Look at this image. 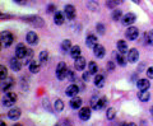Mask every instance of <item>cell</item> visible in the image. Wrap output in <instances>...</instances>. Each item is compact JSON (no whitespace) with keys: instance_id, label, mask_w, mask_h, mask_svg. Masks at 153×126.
<instances>
[{"instance_id":"35","label":"cell","mask_w":153,"mask_h":126,"mask_svg":"<svg viewBox=\"0 0 153 126\" xmlns=\"http://www.w3.org/2000/svg\"><path fill=\"white\" fill-rule=\"evenodd\" d=\"M7 78H8V69L4 65H1V66H0V79L4 80Z\"/></svg>"},{"instance_id":"34","label":"cell","mask_w":153,"mask_h":126,"mask_svg":"<svg viewBox=\"0 0 153 126\" xmlns=\"http://www.w3.org/2000/svg\"><path fill=\"white\" fill-rule=\"evenodd\" d=\"M32 57H33V51L31 50V48H27V54H26V57H25L26 65H30V64H31Z\"/></svg>"},{"instance_id":"37","label":"cell","mask_w":153,"mask_h":126,"mask_svg":"<svg viewBox=\"0 0 153 126\" xmlns=\"http://www.w3.org/2000/svg\"><path fill=\"white\" fill-rule=\"evenodd\" d=\"M87 7L91 9V10H97V9H98V4L97 3H96V1H93V0H91V1H88L87 3Z\"/></svg>"},{"instance_id":"21","label":"cell","mask_w":153,"mask_h":126,"mask_svg":"<svg viewBox=\"0 0 153 126\" xmlns=\"http://www.w3.org/2000/svg\"><path fill=\"white\" fill-rule=\"evenodd\" d=\"M97 37H96L94 35H88L87 37H85V45H87L88 47H94L96 45H97Z\"/></svg>"},{"instance_id":"23","label":"cell","mask_w":153,"mask_h":126,"mask_svg":"<svg viewBox=\"0 0 153 126\" xmlns=\"http://www.w3.org/2000/svg\"><path fill=\"white\" fill-rule=\"evenodd\" d=\"M94 85L97 87V88H102V87L105 85V76L102 74H97L94 76Z\"/></svg>"},{"instance_id":"53","label":"cell","mask_w":153,"mask_h":126,"mask_svg":"<svg viewBox=\"0 0 153 126\" xmlns=\"http://www.w3.org/2000/svg\"><path fill=\"white\" fill-rule=\"evenodd\" d=\"M13 126H21V125H18V124H17V125H13Z\"/></svg>"},{"instance_id":"19","label":"cell","mask_w":153,"mask_h":126,"mask_svg":"<svg viewBox=\"0 0 153 126\" xmlns=\"http://www.w3.org/2000/svg\"><path fill=\"white\" fill-rule=\"evenodd\" d=\"M9 65H10L13 71H19L21 70V67H22V64H21V61H19L18 57H13V59H10Z\"/></svg>"},{"instance_id":"46","label":"cell","mask_w":153,"mask_h":126,"mask_svg":"<svg viewBox=\"0 0 153 126\" xmlns=\"http://www.w3.org/2000/svg\"><path fill=\"white\" fill-rule=\"evenodd\" d=\"M114 69H115V65H114V62H112V61H110V62H108V70H110V71H112Z\"/></svg>"},{"instance_id":"3","label":"cell","mask_w":153,"mask_h":126,"mask_svg":"<svg viewBox=\"0 0 153 126\" xmlns=\"http://www.w3.org/2000/svg\"><path fill=\"white\" fill-rule=\"evenodd\" d=\"M22 19L25 22L32 24V26H36V27H42L44 26V21H42V18H40V17L32 16V17H23Z\"/></svg>"},{"instance_id":"2","label":"cell","mask_w":153,"mask_h":126,"mask_svg":"<svg viewBox=\"0 0 153 126\" xmlns=\"http://www.w3.org/2000/svg\"><path fill=\"white\" fill-rule=\"evenodd\" d=\"M16 101H17V94L13 93V92H7L3 98V105L5 107H12V106L16 105Z\"/></svg>"},{"instance_id":"33","label":"cell","mask_w":153,"mask_h":126,"mask_svg":"<svg viewBox=\"0 0 153 126\" xmlns=\"http://www.w3.org/2000/svg\"><path fill=\"white\" fill-rule=\"evenodd\" d=\"M115 116H116V110H115L114 107L107 108V111H106V117H107L108 120H114Z\"/></svg>"},{"instance_id":"16","label":"cell","mask_w":153,"mask_h":126,"mask_svg":"<svg viewBox=\"0 0 153 126\" xmlns=\"http://www.w3.org/2000/svg\"><path fill=\"white\" fill-rule=\"evenodd\" d=\"M14 85V79L13 78H7L3 80L1 83V90L3 92H9V89Z\"/></svg>"},{"instance_id":"26","label":"cell","mask_w":153,"mask_h":126,"mask_svg":"<svg viewBox=\"0 0 153 126\" xmlns=\"http://www.w3.org/2000/svg\"><path fill=\"white\" fill-rule=\"evenodd\" d=\"M28 67H30V71L33 73V74H37L38 71H40V67H41V64H37L36 61H31V64L28 65Z\"/></svg>"},{"instance_id":"42","label":"cell","mask_w":153,"mask_h":126,"mask_svg":"<svg viewBox=\"0 0 153 126\" xmlns=\"http://www.w3.org/2000/svg\"><path fill=\"white\" fill-rule=\"evenodd\" d=\"M146 73H147V76H148V79H153V66L148 67V69L146 70Z\"/></svg>"},{"instance_id":"17","label":"cell","mask_w":153,"mask_h":126,"mask_svg":"<svg viewBox=\"0 0 153 126\" xmlns=\"http://www.w3.org/2000/svg\"><path fill=\"white\" fill-rule=\"evenodd\" d=\"M21 113H22V111L19 110V108H10L9 110V112H8V117L10 119V120H13V121H16V120H18L19 117H21Z\"/></svg>"},{"instance_id":"20","label":"cell","mask_w":153,"mask_h":126,"mask_svg":"<svg viewBox=\"0 0 153 126\" xmlns=\"http://www.w3.org/2000/svg\"><path fill=\"white\" fill-rule=\"evenodd\" d=\"M117 51L120 52V54H123V55L128 54V52H129V48H128L126 41H123V40L117 41Z\"/></svg>"},{"instance_id":"31","label":"cell","mask_w":153,"mask_h":126,"mask_svg":"<svg viewBox=\"0 0 153 126\" xmlns=\"http://www.w3.org/2000/svg\"><path fill=\"white\" fill-rule=\"evenodd\" d=\"M88 71L91 73V74H94V75H97V71H98V66H97V64L96 62H93V61H91L89 64H88Z\"/></svg>"},{"instance_id":"25","label":"cell","mask_w":153,"mask_h":126,"mask_svg":"<svg viewBox=\"0 0 153 126\" xmlns=\"http://www.w3.org/2000/svg\"><path fill=\"white\" fill-rule=\"evenodd\" d=\"M138 98H139L142 102H148L151 98V93L148 90H140V93L138 94Z\"/></svg>"},{"instance_id":"9","label":"cell","mask_w":153,"mask_h":126,"mask_svg":"<svg viewBox=\"0 0 153 126\" xmlns=\"http://www.w3.org/2000/svg\"><path fill=\"white\" fill-rule=\"evenodd\" d=\"M79 93V87L76 85V84H70L68 88L65 89V94L68 96V97H76V94Z\"/></svg>"},{"instance_id":"36","label":"cell","mask_w":153,"mask_h":126,"mask_svg":"<svg viewBox=\"0 0 153 126\" xmlns=\"http://www.w3.org/2000/svg\"><path fill=\"white\" fill-rule=\"evenodd\" d=\"M106 103H107V98L106 97H101V98L98 99V105H97V110H102L105 106H106ZM96 110V111H97Z\"/></svg>"},{"instance_id":"29","label":"cell","mask_w":153,"mask_h":126,"mask_svg":"<svg viewBox=\"0 0 153 126\" xmlns=\"http://www.w3.org/2000/svg\"><path fill=\"white\" fill-rule=\"evenodd\" d=\"M123 12L120 10V9H114V10H112V19H114V21H121V19H123Z\"/></svg>"},{"instance_id":"44","label":"cell","mask_w":153,"mask_h":126,"mask_svg":"<svg viewBox=\"0 0 153 126\" xmlns=\"http://www.w3.org/2000/svg\"><path fill=\"white\" fill-rule=\"evenodd\" d=\"M91 75H92V74H91L89 71H88V73H87V71H84V73H83V75H82V79H83L84 82H88L89 78H91Z\"/></svg>"},{"instance_id":"7","label":"cell","mask_w":153,"mask_h":126,"mask_svg":"<svg viewBox=\"0 0 153 126\" xmlns=\"http://www.w3.org/2000/svg\"><path fill=\"white\" fill-rule=\"evenodd\" d=\"M91 111H92V108L87 107V106H85V107H82V108L79 110V119L83 120V121L89 120V119H91V115H92V112H91Z\"/></svg>"},{"instance_id":"15","label":"cell","mask_w":153,"mask_h":126,"mask_svg":"<svg viewBox=\"0 0 153 126\" xmlns=\"http://www.w3.org/2000/svg\"><path fill=\"white\" fill-rule=\"evenodd\" d=\"M137 87L139 90H148L151 87V82L148 79H139L137 82Z\"/></svg>"},{"instance_id":"24","label":"cell","mask_w":153,"mask_h":126,"mask_svg":"<svg viewBox=\"0 0 153 126\" xmlns=\"http://www.w3.org/2000/svg\"><path fill=\"white\" fill-rule=\"evenodd\" d=\"M80 52H82V50H80V46L75 45V46L71 47V50L69 51V54H70V56L73 57V59H76V57L80 56Z\"/></svg>"},{"instance_id":"49","label":"cell","mask_w":153,"mask_h":126,"mask_svg":"<svg viewBox=\"0 0 153 126\" xmlns=\"http://www.w3.org/2000/svg\"><path fill=\"white\" fill-rule=\"evenodd\" d=\"M0 126H7V124L4 122V121H1V122H0Z\"/></svg>"},{"instance_id":"41","label":"cell","mask_w":153,"mask_h":126,"mask_svg":"<svg viewBox=\"0 0 153 126\" xmlns=\"http://www.w3.org/2000/svg\"><path fill=\"white\" fill-rule=\"evenodd\" d=\"M96 28H97V31H98L100 35H103V33H105V26H103V24L98 23L97 26H96Z\"/></svg>"},{"instance_id":"10","label":"cell","mask_w":153,"mask_h":126,"mask_svg":"<svg viewBox=\"0 0 153 126\" xmlns=\"http://www.w3.org/2000/svg\"><path fill=\"white\" fill-rule=\"evenodd\" d=\"M128 60H129V62H131V64L137 62L138 60H139V51H138L137 48H131V50H129Z\"/></svg>"},{"instance_id":"13","label":"cell","mask_w":153,"mask_h":126,"mask_svg":"<svg viewBox=\"0 0 153 126\" xmlns=\"http://www.w3.org/2000/svg\"><path fill=\"white\" fill-rule=\"evenodd\" d=\"M64 13H65V16H66V18H68V19H74L75 16H76L75 8L73 5H70V4H69V5H65Z\"/></svg>"},{"instance_id":"5","label":"cell","mask_w":153,"mask_h":126,"mask_svg":"<svg viewBox=\"0 0 153 126\" xmlns=\"http://www.w3.org/2000/svg\"><path fill=\"white\" fill-rule=\"evenodd\" d=\"M125 36L128 40H130V41L137 40L138 36H139V30H138L137 27H129L128 31L125 32Z\"/></svg>"},{"instance_id":"1","label":"cell","mask_w":153,"mask_h":126,"mask_svg":"<svg viewBox=\"0 0 153 126\" xmlns=\"http://www.w3.org/2000/svg\"><path fill=\"white\" fill-rule=\"evenodd\" d=\"M68 71H69V69L65 62H63V61L59 62L57 67H56V78L59 80H64L66 76H68Z\"/></svg>"},{"instance_id":"50","label":"cell","mask_w":153,"mask_h":126,"mask_svg":"<svg viewBox=\"0 0 153 126\" xmlns=\"http://www.w3.org/2000/svg\"><path fill=\"white\" fill-rule=\"evenodd\" d=\"M133 1H134V3H137V4H138V3H139V1H140V0H133Z\"/></svg>"},{"instance_id":"47","label":"cell","mask_w":153,"mask_h":126,"mask_svg":"<svg viewBox=\"0 0 153 126\" xmlns=\"http://www.w3.org/2000/svg\"><path fill=\"white\" fill-rule=\"evenodd\" d=\"M114 3L116 4V5H120V4L124 3V0H114Z\"/></svg>"},{"instance_id":"43","label":"cell","mask_w":153,"mask_h":126,"mask_svg":"<svg viewBox=\"0 0 153 126\" xmlns=\"http://www.w3.org/2000/svg\"><path fill=\"white\" fill-rule=\"evenodd\" d=\"M106 5L110 8V9H116V4L114 3V0H107V3H106Z\"/></svg>"},{"instance_id":"45","label":"cell","mask_w":153,"mask_h":126,"mask_svg":"<svg viewBox=\"0 0 153 126\" xmlns=\"http://www.w3.org/2000/svg\"><path fill=\"white\" fill-rule=\"evenodd\" d=\"M54 10H55V5H52V4H51V5L47 7V12H49V13H52Z\"/></svg>"},{"instance_id":"27","label":"cell","mask_w":153,"mask_h":126,"mask_svg":"<svg viewBox=\"0 0 153 126\" xmlns=\"http://www.w3.org/2000/svg\"><path fill=\"white\" fill-rule=\"evenodd\" d=\"M54 108H55L56 112H61V111L64 110V102L60 98H57L54 102Z\"/></svg>"},{"instance_id":"32","label":"cell","mask_w":153,"mask_h":126,"mask_svg":"<svg viewBox=\"0 0 153 126\" xmlns=\"http://www.w3.org/2000/svg\"><path fill=\"white\" fill-rule=\"evenodd\" d=\"M116 62L120 66H125L126 65V60H125V57H124V55L123 54H120V52H119V54H116Z\"/></svg>"},{"instance_id":"14","label":"cell","mask_w":153,"mask_h":126,"mask_svg":"<svg viewBox=\"0 0 153 126\" xmlns=\"http://www.w3.org/2000/svg\"><path fill=\"white\" fill-rule=\"evenodd\" d=\"M82 103H83V101H82V98H79V97H73L71 101L69 102L70 107L73 110H80L82 108Z\"/></svg>"},{"instance_id":"11","label":"cell","mask_w":153,"mask_h":126,"mask_svg":"<svg viewBox=\"0 0 153 126\" xmlns=\"http://www.w3.org/2000/svg\"><path fill=\"white\" fill-rule=\"evenodd\" d=\"M93 54L97 59H102V57L105 56V54H106V50H105V47L102 45L97 43V45L93 47Z\"/></svg>"},{"instance_id":"48","label":"cell","mask_w":153,"mask_h":126,"mask_svg":"<svg viewBox=\"0 0 153 126\" xmlns=\"http://www.w3.org/2000/svg\"><path fill=\"white\" fill-rule=\"evenodd\" d=\"M126 126H137L134 122H126Z\"/></svg>"},{"instance_id":"39","label":"cell","mask_w":153,"mask_h":126,"mask_svg":"<svg viewBox=\"0 0 153 126\" xmlns=\"http://www.w3.org/2000/svg\"><path fill=\"white\" fill-rule=\"evenodd\" d=\"M98 99H100V98H97V97H93V98L91 99V108H92V110H97Z\"/></svg>"},{"instance_id":"4","label":"cell","mask_w":153,"mask_h":126,"mask_svg":"<svg viewBox=\"0 0 153 126\" xmlns=\"http://www.w3.org/2000/svg\"><path fill=\"white\" fill-rule=\"evenodd\" d=\"M14 41V37L10 32H8V31H4L1 33V43H3V46H5V47H9L13 43Z\"/></svg>"},{"instance_id":"18","label":"cell","mask_w":153,"mask_h":126,"mask_svg":"<svg viewBox=\"0 0 153 126\" xmlns=\"http://www.w3.org/2000/svg\"><path fill=\"white\" fill-rule=\"evenodd\" d=\"M26 38H27V43H30V45H37L38 43V36L36 32H28Z\"/></svg>"},{"instance_id":"40","label":"cell","mask_w":153,"mask_h":126,"mask_svg":"<svg viewBox=\"0 0 153 126\" xmlns=\"http://www.w3.org/2000/svg\"><path fill=\"white\" fill-rule=\"evenodd\" d=\"M66 78L69 79V82H76V75H75V73L71 71V70L68 71V76H66Z\"/></svg>"},{"instance_id":"54","label":"cell","mask_w":153,"mask_h":126,"mask_svg":"<svg viewBox=\"0 0 153 126\" xmlns=\"http://www.w3.org/2000/svg\"><path fill=\"white\" fill-rule=\"evenodd\" d=\"M55 126H60V125H55Z\"/></svg>"},{"instance_id":"30","label":"cell","mask_w":153,"mask_h":126,"mask_svg":"<svg viewBox=\"0 0 153 126\" xmlns=\"http://www.w3.org/2000/svg\"><path fill=\"white\" fill-rule=\"evenodd\" d=\"M71 42H70V40H64L63 42H61V50H63L64 52H66V51H70L71 50Z\"/></svg>"},{"instance_id":"52","label":"cell","mask_w":153,"mask_h":126,"mask_svg":"<svg viewBox=\"0 0 153 126\" xmlns=\"http://www.w3.org/2000/svg\"><path fill=\"white\" fill-rule=\"evenodd\" d=\"M16 1H18V3H19V1H22V0H16Z\"/></svg>"},{"instance_id":"28","label":"cell","mask_w":153,"mask_h":126,"mask_svg":"<svg viewBox=\"0 0 153 126\" xmlns=\"http://www.w3.org/2000/svg\"><path fill=\"white\" fill-rule=\"evenodd\" d=\"M47 60H49V52H47L46 50L41 51L40 52V64L41 65H45L46 62H47Z\"/></svg>"},{"instance_id":"55","label":"cell","mask_w":153,"mask_h":126,"mask_svg":"<svg viewBox=\"0 0 153 126\" xmlns=\"http://www.w3.org/2000/svg\"><path fill=\"white\" fill-rule=\"evenodd\" d=\"M152 116H153V112H152Z\"/></svg>"},{"instance_id":"51","label":"cell","mask_w":153,"mask_h":126,"mask_svg":"<svg viewBox=\"0 0 153 126\" xmlns=\"http://www.w3.org/2000/svg\"><path fill=\"white\" fill-rule=\"evenodd\" d=\"M120 126H126V122H123V124H121Z\"/></svg>"},{"instance_id":"6","label":"cell","mask_w":153,"mask_h":126,"mask_svg":"<svg viewBox=\"0 0 153 126\" xmlns=\"http://www.w3.org/2000/svg\"><path fill=\"white\" fill-rule=\"evenodd\" d=\"M135 21H137V16L134 13H126L125 16L123 17V19H121V22H123L124 26H131V24Z\"/></svg>"},{"instance_id":"38","label":"cell","mask_w":153,"mask_h":126,"mask_svg":"<svg viewBox=\"0 0 153 126\" xmlns=\"http://www.w3.org/2000/svg\"><path fill=\"white\" fill-rule=\"evenodd\" d=\"M146 38H147V42L149 43L151 46H153V30L147 33V35H146Z\"/></svg>"},{"instance_id":"12","label":"cell","mask_w":153,"mask_h":126,"mask_svg":"<svg viewBox=\"0 0 153 126\" xmlns=\"http://www.w3.org/2000/svg\"><path fill=\"white\" fill-rule=\"evenodd\" d=\"M75 61H74V67L78 71H82V70H84V67H85V64H87V61H85V59L84 57H82V56H79V57H76V59H74Z\"/></svg>"},{"instance_id":"8","label":"cell","mask_w":153,"mask_h":126,"mask_svg":"<svg viewBox=\"0 0 153 126\" xmlns=\"http://www.w3.org/2000/svg\"><path fill=\"white\" fill-rule=\"evenodd\" d=\"M26 54H27V48L23 43H18V46L16 48V57H18L19 60L21 59H25L26 57Z\"/></svg>"},{"instance_id":"22","label":"cell","mask_w":153,"mask_h":126,"mask_svg":"<svg viewBox=\"0 0 153 126\" xmlns=\"http://www.w3.org/2000/svg\"><path fill=\"white\" fill-rule=\"evenodd\" d=\"M64 21H65L64 13H61V12H55V16H54V22H55V24H57V26H61V24L64 23Z\"/></svg>"}]
</instances>
